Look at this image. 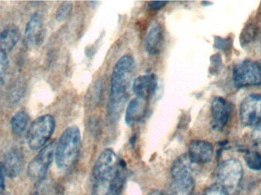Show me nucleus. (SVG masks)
Returning a JSON list of instances; mask_svg holds the SVG:
<instances>
[{
    "instance_id": "1",
    "label": "nucleus",
    "mask_w": 261,
    "mask_h": 195,
    "mask_svg": "<svg viewBox=\"0 0 261 195\" xmlns=\"http://www.w3.org/2000/svg\"><path fill=\"white\" fill-rule=\"evenodd\" d=\"M135 67L134 58L130 55H124L113 68L109 104V115L112 122H116L123 112Z\"/></svg>"
},
{
    "instance_id": "2",
    "label": "nucleus",
    "mask_w": 261,
    "mask_h": 195,
    "mask_svg": "<svg viewBox=\"0 0 261 195\" xmlns=\"http://www.w3.org/2000/svg\"><path fill=\"white\" fill-rule=\"evenodd\" d=\"M93 195H110L117 185L120 165L116 153L111 149L104 150L93 167Z\"/></svg>"
},
{
    "instance_id": "3",
    "label": "nucleus",
    "mask_w": 261,
    "mask_h": 195,
    "mask_svg": "<svg viewBox=\"0 0 261 195\" xmlns=\"http://www.w3.org/2000/svg\"><path fill=\"white\" fill-rule=\"evenodd\" d=\"M81 148V135L76 126L68 127L63 132L55 149V161L61 170L71 168L77 160Z\"/></svg>"
},
{
    "instance_id": "4",
    "label": "nucleus",
    "mask_w": 261,
    "mask_h": 195,
    "mask_svg": "<svg viewBox=\"0 0 261 195\" xmlns=\"http://www.w3.org/2000/svg\"><path fill=\"white\" fill-rule=\"evenodd\" d=\"M55 119L50 115H42L35 120L27 133L29 148L37 150L45 147L55 131Z\"/></svg>"
},
{
    "instance_id": "5",
    "label": "nucleus",
    "mask_w": 261,
    "mask_h": 195,
    "mask_svg": "<svg viewBox=\"0 0 261 195\" xmlns=\"http://www.w3.org/2000/svg\"><path fill=\"white\" fill-rule=\"evenodd\" d=\"M243 176L242 164L237 159H229L224 161L217 170V178L219 184L228 193L237 189Z\"/></svg>"
},
{
    "instance_id": "6",
    "label": "nucleus",
    "mask_w": 261,
    "mask_h": 195,
    "mask_svg": "<svg viewBox=\"0 0 261 195\" xmlns=\"http://www.w3.org/2000/svg\"><path fill=\"white\" fill-rule=\"evenodd\" d=\"M233 80L238 87L261 85V66L251 61H244L234 67Z\"/></svg>"
},
{
    "instance_id": "7",
    "label": "nucleus",
    "mask_w": 261,
    "mask_h": 195,
    "mask_svg": "<svg viewBox=\"0 0 261 195\" xmlns=\"http://www.w3.org/2000/svg\"><path fill=\"white\" fill-rule=\"evenodd\" d=\"M56 143L52 142L41 149L28 167V175L35 181L41 180L45 176L55 156Z\"/></svg>"
},
{
    "instance_id": "8",
    "label": "nucleus",
    "mask_w": 261,
    "mask_h": 195,
    "mask_svg": "<svg viewBox=\"0 0 261 195\" xmlns=\"http://www.w3.org/2000/svg\"><path fill=\"white\" fill-rule=\"evenodd\" d=\"M240 118L245 126L257 125L261 121V96L252 94L247 96L240 106Z\"/></svg>"
},
{
    "instance_id": "9",
    "label": "nucleus",
    "mask_w": 261,
    "mask_h": 195,
    "mask_svg": "<svg viewBox=\"0 0 261 195\" xmlns=\"http://www.w3.org/2000/svg\"><path fill=\"white\" fill-rule=\"evenodd\" d=\"M231 104L222 97H216L211 106L212 127L221 131L225 128L231 116Z\"/></svg>"
},
{
    "instance_id": "10",
    "label": "nucleus",
    "mask_w": 261,
    "mask_h": 195,
    "mask_svg": "<svg viewBox=\"0 0 261 195\" xmlns=\"http://www.w3.org/2000/svg\"><path fill=\"white\" fill-rule=\"evenodd\" d=\"M213 146L207 141L196 140L189 145L188 156L194 165L208 163L213 159Z\"/></svg>"
},
{
    "instance_id": "11",
    "label": "nucleus",
    "mask_w": 261,
    "mask_h": 195,
    "mask_svg": "<svg viewBox=\"0 0 261 195\" xmlns=\"http://www.w3.org/2000/svg\"><path fill=\"white\" fill-rule=\"evenodd\" d=\"M158 89V79L153 73L138 76L132 85V90L137 98L147 101L154 96Z\"/></svg>"
},
{
    "instance_id": "12",
    "label": "nucleus",
    "mask_w": 261,
    "mask_h": 195,
    "mask_svg": "<svg viewBox=\"0 0 261 195\" xmlns=\"http://www.w3.org/2000/svg\"><path fill=\"white\" fill-rule=\"evenodd\" d=\"M44 38V29L41 15L35 13L26 25L24 31V44L28 48H32L35 46L39 45Z\"/></svg>"
},
{
    "instance_id": "13",
    "label": "nucleus",
    "mask_w": 261,
    "mask_h": 195,
    "mask_svg": "<svg viewBox=\"0 0 261 195\" xmlns=\"http://www.w3.org/2000/svg\"><path fill=\"white\" fill-rule=\"evenodd\" d=\"M3 163L6 176L10 179L16 178L19 176L24 165L22 153L18 149H11L5 154Z\"/></svg>"
},
{
    "instance_id": "14",
    "label": "nucleus",
    "mask_w": 261,
    "mask_h": 195,
    "mask_svg": "<svg viewBox=\"0 0 261 195\" xmlns=\"http://www.w3.org/2000/svg\"><path fill=\"white\" fill-rule=\"evenodd\" d=\"M164 44V32L159 24L153 25L146 38V50L150 55L159 54Z\"/></svg>"
},
{
    "instance_id": "15",
    "label": "nucleus",
    "mask_w": 261,
    "mask_h": 195,
    "mask_svg": "<svg viewBox=\"0 0 261 195\" xmlns=\"http://www.w3.org/2000/svg\"><path fill=\"white\" fill-rule=\"evenodd\" d=\"M145 102L138 98L130 101L125 112V122L128 126H133L142 120L145 113Z\"/></svg>"
},
{
    "instance_id": "16",
    "label": "nucleus",
    "mask_w": 261,
    "mask_h": 195,
    "mask_svg": "<svg viewBox=\"0 0 261 195\" xmlns=\"http://www.w3.org/2000/svg\"><path fill=\"white\" fill-rule=\"evenodd\" d=\"M192 163L188 155H182L175 160L171 167V176L173 180L192 176Z\"/></svg>"
},
{
    "instance_id": "17",
    "label": "nucleus",
    "mask_w": 261,
    "mask_h": 195,
    "mask_svg": "<svg viewBox=\"0 0 261 195\" xmlns=\"http://www.w3.org/2000/svg\"><path fill=\"white\" fill-rule=\"evenodd\" d=\"M20 34L14 27H8L0 34V50L9 52L14 48L19 41Z\"/></svg>"
},
{
    "instance_id": "18",
    "label": "nucleus",
    "mask_w": 261,
    "mask_h": 195,
    "mask_svg": "<svg viewBox=\"0 0 261 195\" xmlns=\"http://www.w3.org/2000/svg\"><path fill=\"white\" fill-rule=\"evenodd\" d=\"M194 179L192 176L173 181L167 195H191L194 189Z\"/></svg>"
},
{
    "instance_id": "19",
    "label": "nucleus",
    "mask_w": 261,
    "mask_h": 195,
    "mask_svg": "<svg viewBox=\"0 0 261 195\" xmlns=\"http://www.w3.org/2000/svg\"><path fill=\"white\" fill-rule=\"evenodd\" d=\"M29 124V117L26 112H18L12 117L11 120V128L12 133L16 136H21Z\"/></svg>"
},
{
    "instance_id": "20",
    "label": "nucleus",
    "mask_w": 261,
    "mask_h": 195,
    "mask_svg": "<svg viewBox=\"0 0 261 195\" xmlns=\"http://www.w3.org/2000/svg\"><path fill=\"white\" fill-rule=\"evenodd\" d=\"M247 165L251 170L255 171L261 170V155L256 152H249L245 155Z\"/></svg>"
},
{
    "instance_id": "21",
    "label": "nucleus",
    "mask_w": 261,
    "mask_h": 195,
    "mask_svg": "<svg viewBox=\"0 0 261 195\" xmlns=\"http://www.w3.org/2000/svg\"><path fill=\"white\" fill-rule=\"evenodd\" d=\"M73 9V6L70 3H64L58 8L56 12V19L59 21H63L67 19L70 16Z\"/></svg>"
},
{
    "instance_id": "22",
    "label": "nucleus",
    "mask_w": 261,
    "mask_h": 195,
    "mask_svg": "<svg viewBox=\"0 0 261 195\" xmlns=\"http://www.w3.org/2000/svg\"><path fill=\"white\" fill-rule=\"evenodd\" d=\"M8 67H9V58H8L7 53L0 50V83L4 80Z\"/></svg>"
},
{
    "instance_id": "23",
    "label": "nucleus",
    "mask_w": 261,
    "mask_h": 195,
    "mask_svg": "<svg viewBox=\"0 0 261 195\" xmlns=\"http://www.w3.org/2000/svg\"><path fill=\"white\" fill-rule=\"evenodd\" d=\"M205 195H229V193L222 185L217 183L207 188Z\"/></svg>"
},
{
    "instance_id": "24",
    "label": "nucleus",
    "mask_w": 261,
    "mask_h": 195,
    "mask_svg": "<svg viewBox=\"0 0 261 195\" xmlns=\"http://www.w3.org/2000/svg\"><path fill=\"white\" fill-rule=\"evenodd\" d=\"M167 3L168 2L167 1H152L149 3L148 8L153 11H158L163 9Z\"/></svg>"
},
{
    "instance_id": "25",
    "label": "nucleus",
    "mask_w": 261,
    "mask_h": 195,
    "mask_svg": "<svg viewBox=\"0 0 261 195\" xmlns=\"http://www.w3.org/2000/svg\"><path fill=\"white\" fill-rule=\"evenodd\" d=\"M243 34L244 37H242L243 38L242 44H248L251 41V38H254V29L251 27H248L246 31H244Z\"/></svg>"
},
{
    "instance_id": "26",
    "label": "nucleus",
    "mask_w": 261,
    "mask_h": 195,
    "mask_svg": "<svg viewBox=\"0 0 261 195\" xmlns=\"http://www.w3.org/2000/svg\"><path fill=\"white\" fill-rule=\"evenodd\" d=\"M253 140L256 144H260L261 143V121L257 124V128L254 130Z\"/></svg>"
},
{
    "instance_id": "27",
    "label": "nucleus",
    "mask_w": 261,
    "mask_h": 195,
    "mask_svg": "<svg viewBox=\"0 0 261 195\" xmlns=\"http://www.w3.org/2000/svg\"><path fill=\"white\" fill-rule=\"evenodd\" d=\"M6 176L4 165H3V162H0V190H3L5 188V178H6Z\"/></svg>"
},
{
    "instance_id": "28",
    "label": "nucleus",
    "mask_w": 261,
    "mask_h": 195,
    "mask_svg": "<svg viewBox=\"0 0 261 195\" xmlns=\"http://www.w3.org/2000/svg\"><path fill=\"white\" fill-rule=\"evenodd\" d=\"M147 195H164V194H163V193L161 192V191H151V192H150V193H149V194Z\"/></svg>"
},
{
    "instance_id": "29",
    "label": "nucleus",
    "mask_w": 261,
    "mask_h": 195,
    "mask_svg": "<svg viewBox=\"0 0 261 195\" xmlns=\"http://www.w3.org/2000/svg\"><path fill=\"white\" fill-rule=\"evenodd\" d=\"M32 195H39L38 194V193H34L33 194H32Z\"/></svg>"
},
{
    "instance_id": "30",
    "label": "nucleus",
    "mask_w": 261,
    "mask_h": 195,
    "mask_svg": "<svg viewBox=\"0 0 261 195\" xmlns=\"http://www.w3.org/2000/svg\"><path fill=\"white\" fill-rule=\"evenodd\" d=\"M0 195H4V194H2V193H0Z\"/></svg>"
},
{
    "instance_id": "31",
    "label": "nucleus",
    "mask_w": 261,
    "mask_h": 195,
    "mask_svg": "<svg viewBox=\"0 0 261 195\" xmlns=\"http://www.w3.org/2000/svg\"><path fill=\"white\" fill-rule=\"evenodd\" d=\"M260 45H261V43H260Z\"/></svg>"
}]
</instances>
